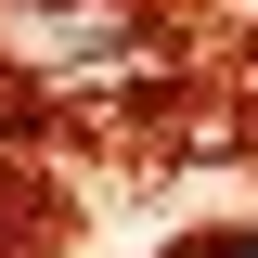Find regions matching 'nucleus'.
<instances>
[{"label": "nucleus", "instance_id": "1", "mask_svg": "<svg viewBox=\"0 0 258 258\" xmlns=\"http://www.w3.org/2000/svg\"><path fill=\"white\" fill-rule=\"evenodd\" d=\"M181 258H258V220H232V232H194Z\"/></svg>", "mask_w": 258, "mask_h": 258}]
</instances>
